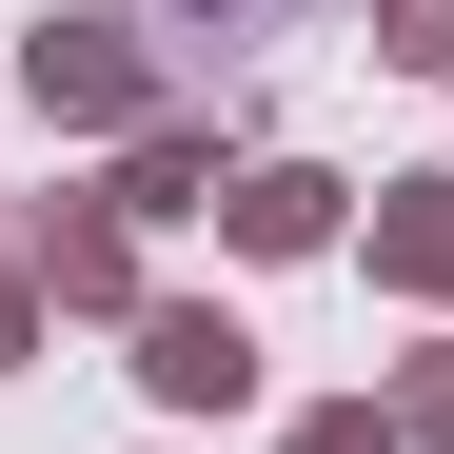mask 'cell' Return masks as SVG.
<instances>
[{"label": "cell", "instance_id": "cell-1", "mask_svg": "<svg viewBox=\"0 0 454 454\" xmlns=\"http://www.w3.org/2000/svg\"><path fill=\"white\" fill-rule=\"evenodd\" d=\"M138 375H159L178 415H238V395H257V336L217 317V296H178V317H138Z\"/></svg>", "mask_w": 454, "mask_h": 454}, {"label": "cell", "instance_id": "cell-2", "mask_svg": "<svg viewBox=\"0 0 454 454\" xmlns=\"http://www.w3.org/2000/svg\"><path fill=\"white\" fill-rule=\"evenodd\" d=\"M40 99L59 119H138V40L119 20H40Z\"/></svg>", "mask_w": 454, "mask_h": 454}, {"label": "cell", "instance_id": "cell-3", "mask_svg": "<svg viewBox=\"0 0 454 454\" xmlns=\"http://www.w3.org/2000/svg\"><path fill=\"white\" fill-rule=\"evenodd\" d=\"M238 238H257V257H296V238H336V178H296V159H277V178H238Z\"/></svg>", "mask_w": 454, "mask_h": 454}, {"label": "cell", "instance_id": "cell-4", "mask_svg": "<svg viewBox=\"0 0 454 454\" xmlns=\"http://www.w3.org/2000/svg\"><path fill=\"white\" fill-rule=\"evenodd\" d=\"M119 277H138V257H119V217H99V198H80V217H40V296H119Z\"/></svg>", "mask_w": 454, "mask_h": 454}, {"label": "cell", "instance_id": "cell-5", "mask_svg": "<svg viewBox=\"0 0 454 454\" xmlns=\"http://www.w3.org/2000/svg\"><path fill=\"white\" fill-rule=\"evenodd\" d=\"M375 257H395V277H434V296H454V198H395V217H375Z\"/></svg>", "mask_w": 454, "mask_h": 454}, {"label": "cell", "instance_id": "cell-6", "mask_svg": "<svg viewBox=\"0 0 454 454\" xmlns=\"http://www.w3.org/2000/svg\"><path fill=\"white\" fill-rule=\"evenodd\" d=\"M296 454H395V415H317V434H296Z\"/></svg>", "mask_w": 454, "mask_h": 454}, {"label": "cell", "instance_id": "cell-7", "mask_svg": "<svg viewBox=\"0 0 454 454\" xmlns=\"http://www.w3.org/2000/svg\"><path fill=\"white\" fill-rule=\"evenodd\" d=\"M395 434H434V454H454V356H434V375H415V415H395Z\"/></svg>", "mask_w": 454, "mask_h": 454}, {"label": "cell", "instance_id": "cell-8", "mask_svg": "<svg viewBox=\"0 0 454 454\" xmlns=\"http://www.w3.org/2000/svg\"><path fill=\"white\" fill-rule=\"evenodd\" d=\"M178 20H217V40H238V20H277V0H178Z\"/></svg>", "mask_w": 454, "mask_h": 454}, {"label": "cell", "instance_id": "cell-9", "mask_svg": "<svg viewBox=\"0 0 454 454\" xmlns=\"http://www.w3.org/2000/svg\"><path fill=\"white\" fill-rule=\"evenodd\" d=\"M0 356H20V296H0Z\"/></svg>", "mask_w": 454, "mask_h": 454}]
</instances>
